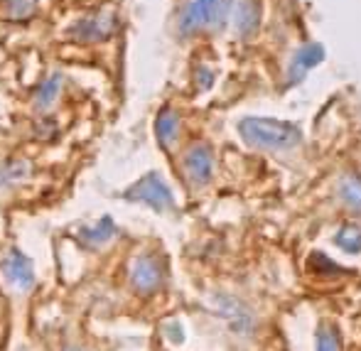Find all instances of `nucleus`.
I'll list each match as a JSON object with an SVG mask.
<instances>
[{
	"label": "nucleus",
	"instance_id": "20e7f679",
	"mask_svg": "<svg viewBox=\"0 0 361 351\" xmlns=\"http://www.w3.org/2000/svg\"><path fill=\"white\" fill-rule=\"evenodd\" d=\"M130 195H133V199H140V202H145V204H150L152 209H167V207L172 204V197H170V192H167V187L162 185L160 180H155V177H145Z\"/></svg>",
	"mask_w": 361,
	"mask_h": 351
},
{
	"label": "nucleus",
	"instance_id": "1a4fd4ad",
	"mask_svg": "<svg viewBox=\"0 0 361 351\" xmlns=\"http://www.w3.org/2000/svg\"><path fill=\"white\" fill-rule=\"evenodd\" d=\"M317 351H342L337 332H332V329H322L319 337H317Z\"/></svg>",
	"mask_w": 361,
	"mask_h": 351
},
{
	"label": "nucleus",
	"instance_id": "0eeeda50",
	"mask_svg": "<svg viewBox=\"0 0 361 351\" xmlns=\"http://www.w3.org/2000/svg\"><path fill=\"white\" fill-rule=\"evenodd\" d=\"M157 135H160V142L162 145H172L177 135V118L172 113H162L157 118Z\"/></svg>",
	"mask_w": 361,
	"mask_h": 351
},
{
	"label": "nucleus",
	"instance_id": "39448f33",
	"mask_svg": "<svg viewBox=\"0 0 361 351\" xmlns=\"http://www.w3.org/2000/svg\"><path fill=\"white\" fill-rule=\"evenodd\" d=\"M185 170L195 182H207L212 175V152L209 147H192L185 157Z\"/></svg>",
	"mask_w": 361,
	"mask_h": 351
},
{
	"label": "nucleus",
	"instance_id": "f257e3e1",
	"mask_svg": "<svg viewBox=\"0 0 361 351\" xmlns=\"http://www.w3.org/2000/svg\"><path fill=\"white\" fill-rule=\"evenodd\" d=\"M243 138L261 147H293L300 133L295 125L271 118H246L241 123Z\"/></svg>",
	"mask_w": 361,
	"mask_h": 351
},
{
	"label": "nucleus",
	"instance_id": "f03ea898",
	"mask_svg": "<svg viewBox=\"0 0 361 351\" xmlns=\"http://www.w3.org/2000/svg\"><path fill=\"white\" fill-rule=\"evenodd\" d=\"M3 273L15 288L20 290H30L35 285V273H32V263L23 256L20 251H13L8 258L3 261Z\"/></svg>",
	"mask_w": 361,
	"mask_h": 351
},
{
	"label": "nucleus",
	"instance_id": "9d476101",
	"mask_svg": "<svg viewBox=\"0 0 361 351\" xmlns=\"http://www.w3.org/2000/svg\"><path fill=\"white\" fill-rule=\"evenodd\" d=\"M339 246L347 248V251H359L361 248V233L357 231V228H344L342 233L337 236Z\"/></svg>",
	"mask_w": 361,
	"mask_h": 351
},
{
	"label": "nucleus",
	"instance_id": "423d86ee",
	"mask_svg": "<svg viewBox=\"0 0 361 351\" xmlns=\"http://www.w3.org/2000/svg\"><path fill=\"white\" fill-rule=\"evenodd\" d=\"M339 192H342L344 202H347L349 207L361 209V180H357V177H347V180L342 182V187H339Z\"/></svg>",
	"mask_w": 361,
	"mask_h": 351
},
{
	"label": "nucleus",
	"instance_id": "6e6552de",
	"mask_svg": "<svg viewBox=\"0 0 361 351\" xmlns=\"http://www.w3.org/2000/svg\"><path fill=\"white\" fill-rule=\"evenodd\" d=\"M111 236H114V223H111V218H104L101 226L81 233V238H84V241H91V243H104V241H109Z\"/></svg>",
	"mask_w": 361,
	"mask_h": 351
},
{
	"label": "nucleus",
	"instance_id": "7ed1b4c3",
	"mask_svg": "<svg viewBox=\"0 0 361 351\" xmlns=\"http://www.w3.org/2000/svg\"><path fill=\"white\" fill-rule=\"evenodd\" d=\"M130 281H133V288L140 290V292H152V290L160 288L162 273L155 258H147V256L138 258L133 263V271H130Z\"/></svg>",
	"mask_w": 361,
	"mask_h": 351
},
{
	"label": "nucleus",
	"instance_id": "9b49d317",
	"mask_svg": "<svg viewBox=\"0 0 361 351\" xmlns=\"http://www.w3.org/2000/svg\"><path fill=\"white\" fill-rule=\"evenodd\" d=\"M67 351H79V349H67Z\"/></svg>",
	"mask_w": 361,
	"mask_h": 351
}]
</instances>
